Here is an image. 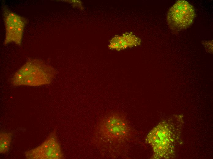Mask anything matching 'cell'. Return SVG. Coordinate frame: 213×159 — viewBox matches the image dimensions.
Here are the masks:
<instances>
[{
  "mask_svg": "<svg viewBox=\"0 0 213 159\" xmlns=\"http://www.w3.org/2000/svg\"><path fill=\"white\" fill-rule=\"evenodd\" d=\"M172 119L159 123L148 133L146 142L151 146L155 153L153 158H169L174 155L181 127L178 128Z\"/></svg>",
  "mask_w": 213,
  "mask_h": 159,
  "instance_id": "1",
  "label": "cell"
},
{
  "mask_svg": "<svg viewBox=\"0 0 213 159\" xmlns=\"http://www.w3.org/2000/svg\"><path fill=\"white\" fill-rule=\"evenodd\" d=\"M54 76L51 66L38 59L30 60L15 73L12 83L16 86H39L49 84Z\"/></svg>",
  "mask_w": 213,
  "mask_h": 159,
  "instance_id": "2",
  "label": "cell"
},
{
  "mask_svg": "<svg viewBox=\"0 0 213 159\" xmlns=\"http://www.w3.org/2000/svg\"><path fill=\"white\" fill-rule=\"evenodd\" d=\"M96 130L100 137L110 143L124 140L128 137L130 131L125 119L116 114L103 118L98 124Z\"/></svg>",
  "mask_w": 213,
  "mask_h": 159,
  "instance_id": "3",
  "label": "cell"
},
{
  "mask_svg": "<svg viewBox=\"0 0 213 159\" xmlns=\"http://www.w3.org/2000/svg\"><path fill=\"white\" fill-rule=\"evenodd\" d=\"M195 17L193 6L185 0H178L169 10L167 21L170 29L178 31L189 27Z\"/></svg>",
  "mask_w": 213,
  "mask_h": 159,
  "instance_id": "4",
  "label": "cell"
},
{
  "mask_svg": "<svg viewBox=\"0 0 213 159\" xmlns=\"http://www.w3.org/2000/svg\"><path fill=\"white\" fill-rule=\"evenodd\" d=\"M2 12L6 31L4 45L14 43L20 45L27 20L6 6L2 8Z\"/></svg>",
  "mask_w": 213,
  "mask_h": 159,
  "instance_id": "5",
  "label": "cell"
},
{
  "mask_svg": "<svg viewBox=\"0 0 213 159\" xmlns=\"http://www.w3.org/2000/svg\"><path fill=\"white\" fill-rule=\"evenodd\" d=\"M29 159H59L63 158L55 131H53L40 145L25 153Z\"/></svg>",
  "mask_w": 213,
  "mask_h": 159,
  "instance_id": "6",
  "label": "cell"
},
{
  "mask_svg": "<svg viewBox=\"0 0 213 159\" xmlns=\"http://www.w3.org/2000/svg\"><path fill=\"white\" fill-rule=\"evenodd\" d=\"M11 134L9 133H2L0 135V151L1 153H7L10 147Z\"/></svg>",
  "mask_w": 213,
  "mask_h": 159,
  "instance_id": "7",
  "label": "cell"
},
{
  "mask_svg": "<svg viewBox=\"0 0 213 159\" xmlns=\"http://www.w3.org/2000/svg\"><path fill=\"white\" fill-rule=\"evenodd\" d=\"M203 44L205 46L206 50L209 53H212L213 51V41H204Z\"/></svg>",
  "mask_w": 213,
  "mask_h": 159,
  "instance_id": "8",
  "label": "cell"
}]
</instances>
